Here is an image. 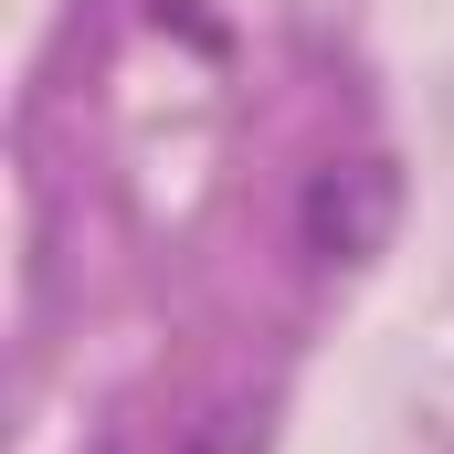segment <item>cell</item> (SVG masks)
Returning a JSON list of instances; mask_svg holds the SVG:
<instances>
[{
    "label": "cell",
    "instance_id": "2",
    "mask_svg": "<svg viewBox=\"0 0 454 454\" xmlns=\"http://www.w3.org/2000/svg\"><path fill=\"white\" fill-rule=\"evenodd\" d=\"M191 454H264V423H243V412H223V423H212V434H201Z\"/></svg>",
    "mask_w": 454,
    "mask_h": 454
},
{
    "label": "cell",
    "instance_id": "1",
    "mask_svg": "<svg viewBox=\"0 0 454 454\" xmlns=\"http://www.w3.org/2000/svg\"><path fill=\"white\" fill-rule=\"evenodd\" d=\"M402 223V169L391 159H328L317 180H307V201H296V232H307V254L317 264H370L380 243Z\"/></svg>",
    "mask_w": 454,
    "mask_h": 454
},
{
    "label": "cell",
    "instance_id": "3",
    "mask_svg": "<svg viewBox=\"0 0 454 454\" xmlns=\"http://www.w3.org/2000/svg\"><path fill=\"white\" fill-rule=\"evenodd\" d=\"M106 454H116V444H106Z\"/></svg>",
    "mask_w": 454,
    "mask_h": 454
}]
</instances>
